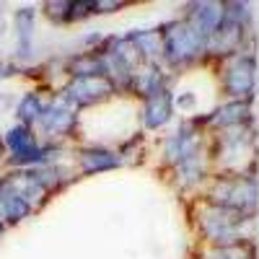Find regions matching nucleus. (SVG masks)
<instances>
[{
  "mask_svg": "<svg viewBox=\"0 0 259 259\" xmlns=\"http://www.w3.org/2000/svg\"><path fill=\"white\" fill-rule=\"evenodd\" d=\"M212 259H246V256H244V251H239V246H226V249H221L218 254H215Z\"/></svg>",
  "mask_w": 259,
  "mask_h": 259,
  "instance_id": "obj_12",
  "label": "nucleus"
},
{
  "mask_svg": "<svg viewBox=\"0 0 259 259\" xmlns=\"http://www.w3.org/2000/svg\"><path fill=\"white\" fill-rule=\"evenodd\" d=\"M3 228H6V223H3V218H0V233H3Z\"/></svg>",
  "mask_w": 259,
  "mask_h": 259,
  "instance_id": "obj_14",
  "label": "nucleus"
},
{
  "mask_svg": "<svg viewBox=\"0 0 259 259\" xmlns=\"http://www.w3.org/2000/svg\"><path fill=\"white\" fill-rule=\"evenodd\" d=\"M3 145L11 150V163L13 166H34V163L47 161V150L36 145L29 124L11 127L6 133V138H3Z\"/></svg>",
  "mask_w": 259,
  "mask_h": 259,
  "instance_id": "obj_1",
  "label": "nucleus"
},
{
  "mask_svg": "<svg viewBox=\"0 0 259 259\" xmlns=\"http://www.w3.org/2000/svg\"><path fill=\"white\" fill-rule=\"evenodd\" d=\"M31 21H34V13H31V11H21V13L16 16V24H18V29H21V55H24V50H29Z\"/></svg>",
  "mask_w": 259,
  "mask_h": 259,
  "instance_id": "obj_11",
  "label": "nucleus"
},
{
  "mask_svg": "<svg viewBox=\"0 0 259 259\" xmlns=\"http://www.w3.org/2000/svg\"><path fill=\"white\" fill-rule=\"evenodd\" d=\"M133 41H135L138 52H145V55H156V52H161V47H158V34H156V31H143V34H135V36H133Z\"/></svg>",
  "mask_w": 259,
  "mask_h": 259,
  "instance_id": "obj_10",
  "label": "nucleus"
},
{
  "mask_svg": "<svg viewBox=\"0 0 259 259\" xmlns=\"http://www.w3.org/2000/svg\"><path fill=\"white\" fill-rule=\"evenodd\" d=\"M171 114V104H168V96L161 91L158 96H150L148 104H145V124L148 127H158L168 119Z\"/></svg>",
  "mask_w": 259,
  "mask_h": 259,
  "instance_id": "obj_7",
  "label": "nucleus"
},
{
  "mask_svg": "<svg viewBox=\"0 0 259 259\" xmlns=\"http://www.w3.org/2000/svg\"><path fill=\"white\" fill-rule=\"evenodd\" d=\"M205 39L207 36L202 31H197L192 24H182V26H174L171 31H166L163 50L168 52V57L174 62H184V60L194 57L197 52H202Z\"/></svg>",
  "mask_w": 259,
  "mask_h": 259,
  "instance_id": "obj_2",
  "label": "nucleus"
},
{
  "mask_svg": "<svg viewBox=\"0 0 259 259\" xmlns=\"http://www.w3.org/2000/svg\"><path fill=\"white\" fill-rule=\"evenodd\" d=\"M218 194H221L218 200L223 202V207L239 210V212L249 210V207L254 205V197H256L254 184L246 182V179H241V177H236V179H231V182L218 184Z\"/></svg>",
  "mask_w": 259,
  "mask_h": 259,
  "instance_id": "obj_4",
  "label": "nucleus"
},
{
  "mask_svg": "<svg viewBox=\"0 0 259 259\" xmlns=\"http://www.w3.org/2000/svg\"><path fill=\"white\" fill-rule=\"evenodd\" d=\"M45 101H41V96L39 94H26L24 99H21V104H18V109H16V114H18V119H21V124H29V122H39V117L45 114Z\"/></svg>",
  "mask_w": 259,
  "mask_h": 259,
  "instance_id": "obj_8",
  "label": "nucleus"
},
{
  "mask_svg": "<svg viewBox=\"0 0 259 259\" xmlns=\"http://www.w3.org/2000/svg\"><path fill=\"white\" fill-rule=\"evenodd\" d=\"M254 85V62L241 57L226 70V91L231 96H249Z\"/></svg>",
  "mask_w": 259,
  "mask_h": 259,
  "instance_id": "obj_6",
  "label": "nucleus"
},
{
  "mask_svg": "<svg viewBox=\"0 0 259 259\" xmlns=\"http://www.w3.org/2000/svg\"><path fill=\"white\" fill-rule=\"evenodd\" d=\"M119 158L109 150H85L83 153V168L85 171H104V168H112L117 166Z\"/></svg>",
  "mask_w": 259,
  "mask_h": 259,
  "instance_id": "obj_9",
  "label": "nucleus"
},
{
  "mask_svg": "<svg viewBox=\"0 0 259 259\" xmlns=\"http://www.w3.org/2000/svg\"><path fill=\"white\" fill-rule=\"evenodd\" d=\"M3 153H6V145H3V140H0V161H3Z\"/></svg>",
  "mask_w": 259,
  "mask_h": 259,
  "instance_id": "obj_13",
  "label": "nucleus"
},
{
  "mask_svg": "<svg viewBox=\"0 0 259 259\" xmlns=\"http://www.w3.org/2000/svg\"><path fill=\"white\" fill-rule=\"evenodd\" d=\"M109 91H112V83L106 80L104 75H91V78H75L68 89H65L62 99L68 104L85 106V104H94V101L104 99Z\"/></svg>",
  "mask_w": 259,
  "mask_h": 259,
  "instance_id": "obj_3",
  "label": "nucleus"
},
{
  "mask_svg": "<svg viewBox=\"0 0 259 259\" xmlns=\"http://www.w3.org/2000/svg\"><path fill=\"white\" fill-rule=\"evenodd\" d=\"M75 122V114H73V106H68V101L60 99L50 106H45V114L39 117V124L47 135H62L68 133Z\"/></svg>",
  "mask_w": 259,
  "mask_h": 259,
  "instance_id": "obj_5",
  "label": "nucleus"
}]
</instances>
